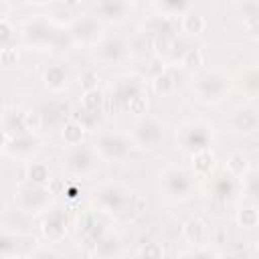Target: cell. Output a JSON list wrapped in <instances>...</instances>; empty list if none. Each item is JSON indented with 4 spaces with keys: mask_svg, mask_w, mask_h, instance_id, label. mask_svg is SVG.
Returning a JSON list of instances; mask_svg holds the SVG:
<instances>
[{
    "mask_svg": "<svg viewBox=\"0 0 259 259\" xmlns=\"http://www.w3.org/2000/svg\"><path fill=\"white\" fill-rule=\"evenodd\" d=\"M127 10L125 0H99L95 4V14L105 20H119Z\"/></svg>",
    "mask_w": 259,
    "mask_h": 259,
    "instance_id": "cell-14",
    "label": "cell"
},
{
    "mask_svg": "<svg viewBox=\"0 0 259 259\" xmlns=\"http://www.w3.org/2000/svg\"><path fill=\"white\" fill-rule=\"evenodd\" d=\"M125 42L121 38H107L97 47V55L99 59H103L105 63H117L123 59L125 55Z\"/></svg>",
    "mask_w": 259,
    "mask_h": 259,
    "instance_id": "cell-13",
    "label": "cell"
},
{
    "mask_svg": "<svg viewBox=\"0 0 259 259\" xmlns=\"http://www.w3.org/2000/svg\"><path fill=\"white\" fill-rule=\"evenodd\" d=\"M123 109H127L130 113H136V115H142V113H146V109H148V101H146L144 93H140V95L132 97V99H130V101L123 105Z\"/></svg>",
    "mask_w": 259,
    "mask_h": 259,
    "instance_id": "cell-36",
    "label": "cell"
},
{
    "mask_svg": "<svg viewBox=\"0 0 259 259\" xmlns=\"http://www.w3.org/2000/svg\"><path fill=\"white\" fill-rule=\"evenodd\" d=\"M247 192H249V196H255L257 194V176L255 174H251L247 178Z\"/></svg>",
    "mask_w": 259,
    "mask_h": 259,
    "instance_id": "cell-43",
    "label": "cell"
},
{
    "mask_svg": "<svg viewBox=\"0 0 259 259\" xmlns=\"http://www.w3.org/2000/svg\"><path fill=\"white\" fill-rule=\"evenodd\" d=\"M2 14H4V4L0 2V18H2Z\"/></svg>",
    "mask_w": 259,
    "mask_h": 259,
    "instance_id": "cell-47",
    "label": "cell"
},
{
    "mask_svg": "<svg viewBox=\"0 0 259 259\" xmlns=\"http://www.w3.org/2000/svg\"><path fill=\"white\" fill-rule=\"evenodd\" d=\"M79 227H81L83 237L89 243H95L97 239H101L103 235H107V223L103 221V214L101 212H89V214H85L81 219Z\"/></svg>",
    "mask_w": 259,
    "mask_h": 259,
    "instance_id": "cell-9",
    "label": "cell"
},
{
    "mask_svg": "<svg viewBox=\"0 0 259 259\" xmlns=\"http://www.w3.org/2000/svg\"><path fill=\"white\" fill-rule=\"evenodd\" d=\"M71 115H73L71 113V105L67 101H53L40 113L42 125H63L65 121L71 119Z\"/></svg>",
    "mask_w": 259,
    "mask_h": 259,
    "instance_id": "cell-11",
    "label": "cell"
},
{
    "mask_svg": "<svg viewBox=\"0 0 259 259\" xmlns=\"http://www.w3.org/2000/svg\"><path fill=\"white\" fill-rule=\"evenodd\" d=\"M36 146H38V140L32 134L26 132V134H20V136H12L8 146H6V150L16 154V156H28V154H32L36 150Z\"/></svg>",
    "mask_w": 259,
    "mask_h": 259,
    "instance_id": "cell-16",
    "label": "cell"
},
{
    "mask_svg": "<svg viewBox=\"0 0 259 259\" xmlns=\"http://www.w3.org/2000/svg\"><path fill=\"white\" fill-rule=\"evenodd\" d=\"M233 123L239 132L243 134H251L257 130L259 125V115H257V109L255 107H241L237 109L235 117H233Z\"/></svg>",
    "mask_w": 259,
    "mask_h": 259,
    "instance_id": "cell-15",
    "label": "cell"
},
{
    "mask_svg": "<svg viewBox=\"0 0 259 259\" xmlns=\"http://www.w3.org/2000/svg\"><path fill=\"white\" fill-rule=\"evenodd\" d=\"M214 166V156L210 154V150H198V152H192V168H194V174L196 176H206L210 174Z\"/></svg>",
    "mask_w": 259,
    "mask_h": 259,
    "instance_id": "cell-20",
    "label": "cell"
},
{
    "mask_svg": "<svg viewBox=\"0 0 259 259\" xmlns=\"http://www.w3.org/2000/svg\"><path fill=\"white\" fill-rule=\"evenodd\" d=\"M227 172L231 176H235V178L245 176V172H247V158L243 154H239V152L237 154H231V158L227 162Z\"/></svg>",
    "mask_w": 259,
    "mask_h": 259,
    "instance_id": "cell-30",
    "label": "cell"
},
{
    "mask_svg": "<svg viewBox=\"0 0 259 259\" xmlns=\"http://www.w3.org/2000/svg\"><path fill=\"white\" fill-rule=\"evenodd\" d=\"M18 61V51L14 47H4L0 51V63L2 65H16Z\"/></svg>",
    "mask_w": 259,
    "mask_h": 259,
    "instance_id": "cell-40",
    "label": "cell"
},
{
    "mask_svg": "<svg viewBox=\"0 0 259 259\" xmlns=\"http://www.w3.org/2000/svg\"><path fill=\"white\" fill-rule=\"evenodd\" d=\"M97 81H99V77H97L95 71H85V73L81 75V87H83V91L97 89Z\"/></svg>",
    "mask_w": 259,
    "mask_h": 259,
    "instance_id": "cell-41",
    "label": "cell"
},
{
    "mask_svg": "<svg viewBox=\"0 0 259 259\" xmlns=\"http://www.w3.org/2000/svg\"><path fill=\"white\" fill-rule=\"evenodd\" d=\"M136 140L140 142L142 148L154 150L160 146V142L164 140V127L158 119L154 117H146L136 125Z\"/></svg>",
    "mask_w": 259,
    "mask_h": 259,
    "instance_id": "cell-6",
    "label": "cell"
},
{
    "mask_svg": "<svg viewBox=\"0 0 259 259\" xmlns=\"http://www.w3.org/2000/svg\"><path fill=\"white\" fill-rule=\"evenodd\" d=\"M241 10H243V18H245V22L251 24V26H255V24H257V14H259L257 2H255V0H245Z\"/></svg>",
    "mask_w": 259,
    "mask_h": 259,
    "instance_id": "cell-37",
    "label": "cell"
},
{
    "mask_svg": "<svg viewBox=\"0 0 259 259\" xmlns=\"http://www.w3.org/2000/svg\"><path fill=\"white\" fill-rule=\"evenodd\" d=\"M180 26H182V30H184V32H188V34L196 36V34H200V32L204 30L206 22H204V18H202L198 12H188V14L182 18Z\"/></svg>",
    "mask_w": 259,
    "mask_h": 259,
    "instance_id": "cell-28",
    "label": "cell"
},
{
    "mask_svg": "<svg viewBox=\"0 0 259 259\" xmlns=\"http://www.w3.org/2000/svg\"><path fill=\"white\" fill-rule=\"evenodd\" d=\"M152 85H154V91L158 95L166 97V95H172L174 93V89H176V77L172 75V71H160L158 75H154Z\"/></svg>",
    "mask_w": 259,
    "mask_h": 259,
    "instance_id": "cell-21",
    "label": "cell"
},
{
    "mask_svg": "<svg viewBox=\"0 0 259 259\" xmlns=\"http://www.w3.org/2000/svg\"><path fill=\"white\" fill-rule=\"evenodd\" d=\"M69 166L75 170V172H87L91 166H93V156L87 148L83 146H77L73 150V154L69 156Z\"/></svg>",
    "mask_w": 259,
    "mask_h": 259,
    "instance_id": "cell-23",
    "label": "cell"
},
{
    "mask_svg": "<svg viewBox=\"0 0 259 259\" xmlns=\"http://www.w3.org/2000/svg\"><path fill=\"white\" fill-rule=\"evenodd\" d=\"M164 247L160 245V243H156V241H150V243H146L140 251H138V255L140 257H146V259H158V257H164Z\"/></svg>",
    "mask_w": 259,
    "mask_h": 259,
    "instance_id": "cell-35",
    "label": "cell"
},
{
    "mask_svg": "<svg viewBox=\"0 0 259 259\" xmlns=\"http://www.w3.org/2000/svg\"><path fill=\"white\" fill-rule=\"evenodd\" d=\"M71 36L73 40H81V42H91L97 38L99 34V22L95 16H85V18H79L73 22L71 26Z\"/></svg>",
    "mask_w": 259,
    "mask_h": 259,
    "instance_id": "cell-10",
    "label": "cell"
},
{
    "mask_svg": "<svg viewBox=\"0 0 259 259\" xmlns=\"http://www.w3.org/2000/svg\"><path fill=\"white\" fill-rule=\"evenodd\" d=\"M93 247H95L97 257H113L119 251V239L113 235H103L101 239H97L93 243Z\"/></svg>",
    "mask_w": 259,
    "mask_h": 259,
    "instance_id": "cell-25",
    "label": "cell"
},
{
    "mask_svg": "<svg viewBox=\"0 0 259 259\" xmlns=\"http://www.w3.org/2000/svg\"><path fill=\"white\" fill-rule=\"evenodd\" d=\"M65 6H77V4H81L83 0H61Z\"/></svg>",
    "mask_w": 259,
    "mask_h": 259,
    "instance_id": "cell-46",
    "label": "cell"
},
{
    "mask_svg": "<svg viewBox=\"0 0 259 259\" xmlns=\"http://www.w3.org/2000/svg\"><path fill=\"white\" fill-rule=\"evenodd\" d=\"M71 45H73V36H71V32H69V30L59 28V30H57V34H55V38H53L51 49H55V51H67Z\"/></svg>",
    "mask_w": 259,
    "mask_h": 259,
    "instance_id": "cell-34",
    "label": "cell"
},
{
    "mask_svg": "<svg viewBox=\"0 0 259 259\" xmlns=\"http://www.w3.org/2000/svg\"><path fill=\"white\" fill-rule=\"evenodd\" d=\"M67 229H69V219H67V210L63 208L51 210L42 221V235L51 243L63 241L67 235Z\"/></svg>",
    "mask_w": 259,
    "mask_h": 259,
    "instance_id": "cell-7",
    "label": "cell"
},
{
    "mask_svg": "<svg viewBox=\"0 0 259 259\" xmlns=\"http://www.w3.org/2000/svg\"><path fill=\"white\" fill-rule=\"evenodd\" d=\"M95 148L97 152L107 158V160H123L127 154H130V142L119 136V134H111V132H105V134H99L97 140H95Z\"/></svg>",
    "mask_w": 259,
    "mask_h": 259,
    "instance_id": "cell-2",
    "label": "cell"
},
{
    "mask_svg": "<svg viewBox=\"0 0 259 259\" xmlns=\"http://www.w3.org/2000/svg\"><path fill=\"white\" fill-rule=\"evenodd\" d=\"M97 202L101 206V212H111L123 221H130L138 217L144 210V200L138 194L127 192L121 186H107L97 194Z\"/></svg>",
    "mask_w": 259,
    "mask_h": 259,
    "instance_id": "cell-1",
    "label": "cell"
},
{
    "mask_svg": "<svg viewBox=\"0 0 259 259\" xmlns=\"http://www.w3.org/2000/svg\"><path fill=\"white\" fill-rule=\"evenodd\" d=\"M53 198V192L49 190V186H40V184H30L26 188L20 190V208L28 214L40 212L49 206Z\"/></svg>",
    "mask_w": 259,
    "mask_h": 259,
    "instance_id": "cell-3",
    "label": "cell"
},
{
    "mask_svg": "<svg viewBox=\"0 0 259 259\" xmlns=\"http://www.w3.org/2000/svg\"><path fill=\"white\" fill-rule=\"evenodd\" d=\"M184 146L190 148L192 152L206 150L210 146V132L206 125H192L184 134Z\"/></svg>",
    "mask_w": 259,
    "mask_h": 259,
    "instance_id": "cell-12",
    "label": "cell"
},
{
    "mask_svg": "<svg viewBox=\"0 0 259 259\" xmlns=\"http://www.w3.org/2000/svg\"><path fill=\"white\" fill-rule=\"evenodd\" d=\"M202 51L198 49V47H188V49H184L182 53H180V65H182V69H186V71H194V69H198L200 65H202Z\"/></svg>",
    "mask_w": 259,
    "mask_h": 259,
    "instance_id": "cell-26",
    "label": "cell"
},
{
    "mask_svg": "<svg viewBox=\"0 0 259 259\" xmlns=\"http://www.w3.org/2000/svg\"><path fill=\"white\" fill-rule=\"evenodd\" d=\"M247 85H249V89H251V91H255V89H257V75H255V73H251V75H249Z\"/></svg>",
    "mask_w": 259,
    "mask_h": 259,
    "instance_id": "cell-45",
    "label": "cell"
},
{
    "mask_svg": "<svg viewBox=\"0 0 259 259\" xmlns=\"http://www.w3.org/2000/svg\"><path fill=\"white\" fill-rule=\"evenodd\" d=\"M212 192H214L221 200H231V198L235 196V192H237V178L231 176L229 172L221 174V176L214 180V184H212Z\"/></svg>",
    "mask_w": 259,
    "mask_h": 259,
    "instance_id": "cell-17",
    "label": "cell"
},
{
    "mask_svg": "<svg viewBox=\"0 0 259 259\" xmlns=\"http://www.w3.org/2000/svg\"><path fill=\"white\" fill-rule=\"evenodd\" d=\"M132 2H144V0H132Z\"/></svg>",
    "mask_w": 259,
    "mask_h": 259,
    "instance_id": "cell-48",
    "label": "cell"
},
{
    "mask_svg": "<svg viewBox=\"0 0 259 259\" xmlns=\"http://www.w3.org/2000/svg\"><path fill=\"white\" fill-rule=\"evenodd\" d=\"M140 93H144L142 81H140L138 77H130V79H125V81L119 85V89H117V101H119L121 107H123L132 97H136V95H140Z\"/></svg>",
    "mask_w": 259,
    "mask_h": 259,
    "instance_id": "cell-22",
    "label": "cell"
},
{
    "mask_svg": "<svg viewBox=\"0 0 259 259\" xmlns=\"http://www.w3.org/2000/svg\"><path fill=\"white\" fill-rule=\"evenodd\" d=\"M71 117H73V119H77L85 130H91V127H95V125L99 123L101 113H97V111H89V109L81 107V109H79L77 113H73Z\"/></svg>",
    "mask_w": 259,
    "mask_h": 259,
    "instance_id": "cell-32",
    "label": "cell"
},
{
    "mask_svg": "<svg viewBox=\"0 0 259 259\" xmlns=\"http://www.w3.org/2000/svg\"><path fill=\"white\" fill-rule=\"evenodd\" d=\"M57 30L59 28L55 24H51L49 20L34 18L30 22H26V26H24V38H26L28 45H34V47H51Z\"/></svg>",
    "mask_w": 259,
    "mask_h": 259,
    "instance_id": "cell-4",
    "label": "cell"
},
{
    "mask_svg": "<svg viewBox=\"0 0 259 259\" xmlns=\"http://www.w3.org/2000/svg\"><path fill=\"white\" fill-rule=\"evenodd\" d=\"M12 253H16V239L0 233V255H12Z\"/></svg>",
    "mask_w": 259,
    "mask_h": 259,
    "instance_id": "cell-38",
    "label": "cell"
},
{
    "mask_svg": "<svg viewBox=\"0 0 259 259\" xmlns=\"http://www.w3.org/2000/svg\"><path fill=\"white\" fill-rule=\"evenodd\" d=\"M26 178L30 184H40V186H47L49 180H51V174H49V168L47 164L42 162H32L26 170Z\"/></svg>",
    "mask_w": 259,
    "mask_h": 259,
    "instance_id": "cell-27",
    "label": "cell"
},
{
    "mask_svg": "<svg viewBox=\"0 0 259 259\" xmlns=\"http://www.w3.org/2000/svg\"><path fill=\"white\" fill-rule=\"evenodd\" d=\"M45 85L51 91H61L67 85V69L63 65H51L45 71Z\"/></svg>",
    "mask_w": 259,
    "mask_h": 259,
    "instance_id": "cell-19",
    "label": "cell"
},
{
    "mask_svg": "<svg viewBox=\"0 0 259 259\" xmlns=\"http://www.w3.org/2000/svg\"><path fill=\"white\" fill-rule=\"evenodd\" d=\"M61 134H63V140H65V144H69V146H79L81 144V140H83V134H85V127L77 121V119H69V121H65L63 125H61Z\"/></svg>",
    "mask_w": 259,
    "mask_h": 259,
    "instance_id": "cell-24",
    "label": "cell"
},
{
    "mask_svg": "<svg viewBox=\"0 0 259 259\" xmlns=\"http://www.w3.org/2000/svg\"><path fill=\"white\" fill-rule=\"evenodd\" d=\"M4 130L10 134V136H20V134H26L28 127H26V119H24V113H8L6 115V123H4Z\"/></svg>",
    "mask_w": 259,
    "mask_h": 259,
    "instance_id": "cell-29",
    "label": "cell"
},
{
    "mask_svg": "<svg viewBox=\"0 0 259 259\" xmlns=\"http://www.w3.org/2000/svg\"><path fill=\"white\" fill-rule=\"evenodd\" d=\"M239 223H241V227H245V229H253V227H257V223H259V214H257V210H255L253 206L241 208V210H239Z\"/></svg>",
    "mask_w": 259,
    "mask_h": 259,
    "instance_id": "cell-33",
    "label": "cell"
},
{
    "mask_svg": "<svg viewBox=\"0 0 259 259\" xmlns=\"http://www.w3.org/2000/svg\"><path fill=\"white\" fill-rule=\"evenodd\" d=\"M182 235H184V239H186L188 243H192V245H202L204 239H206V227H204V223L198 221V219H188V221L184 223V227H182Z\"/></svg>",
    "mask_w": 259,
    "mask_h": 259,
    "instance_id": "cell-18",
    "label": "cell"
},
{
    "mask_svg": "<svg viewBox=\"0 0 259 259\" xmlns=\"http://www.w3.org/2000/svg\"><path fill=\"white\" fill-rule=\"evenodd\" d=\"M8 142H10V134L4 127H0V148H6Z\"/></svg>",
    "mask_w": 259,
    "mask_h": 259,
    "instance_id": "cell-44",
    "label": "cell"
},
{
    "mask_svg": "<svg viewBox=\"0 0 259 259\" xmlns=\"http://www.w3.org/2000/svg\"><path fill=\"white\" fill-rule=\"evenodd\" d=\"M83 107L89 109V111H97L101 113L103 109V95L99 89H89L83 93Z\"/></svg>",
    "mask_w": 259,
    "mask_h": 259,
    "instance_id": "cell-31",
    "label": "cell"
},
{
    "mask_svg": "<svg viewBox=\"0 0 259 259\" xmlns=\"http://www.w3.org/2000/svg\"><path fill=\"white\" fill-rule=\"evenodd\" d=\"M227 87H229L227 77L217 71H208V73L200 75L196 81V93L206 101H214V99L223 97Z\"/></svg>",
    "mask_w": 259,
    "mask_h": 259,
    "instance_id": "cell-5",
    "label": "cell"
},
{
    "mask_svg": "<svg viewBox=\"0 0 259 259\" xmlns=\"http://www.w3.org/2000/svg\"><path fill=\"white\" fill-rule=\"evenodd\" d=\"M12 36H14V30H12L10 22L4 20V18H0V47H8V42L12 40Z\"/></svg>",
    "mask_w": 259,
    "mask_h": 259,
    "instance_id": "cell-39",
    "label": "cell"
},
{
    "mask_svg": "<svg viewBox=\"0 0 259 259\" xmlns=\"http://www.w3.org/2000/svg\"><path fill=\"white\" fill-rule=\"evenodd\" d=\"M162 186H164V190H166L170 196L182 198V196H186V194L190 192L192 182H190V178H188V174H186L184 170H180V168H170V170H166V172L162 174Z\"/></svg>",
    "mask_w": 259,
    "mask_h": 259,
    "instance_id": "cell-8",
    "label": "cell"
},
{
    "mask_svg": "<svg viewBox=\"0 0 259 259\" xmlns=\"http://www.w3.org/2000/svg\"><path fill=\"white\" fill-rule=\"evenodd\" d=\"M34 2H40V0H34Z\"/></svg>",
    "mask_w": 259,
    "mask_h": 259,
    "instance_id": "cell-49",
    "label": "cell"
},
{
    "mask_svg": "<svg viewBox=\"0 0 259 259\" xmlns=\"http://www.w3.org/2000/svg\"><path fill=\"white\" fill-rule=\"evenodd\" d=\"M188 2H190V0H162V6H164L168 12L178 14V12H184V10H186Z\"/></svg>",
    "mask_w": 259,
    "mask_h": 259,
    "instance_id": "cell-42",
    "label": "cell"
}]
</instances>
